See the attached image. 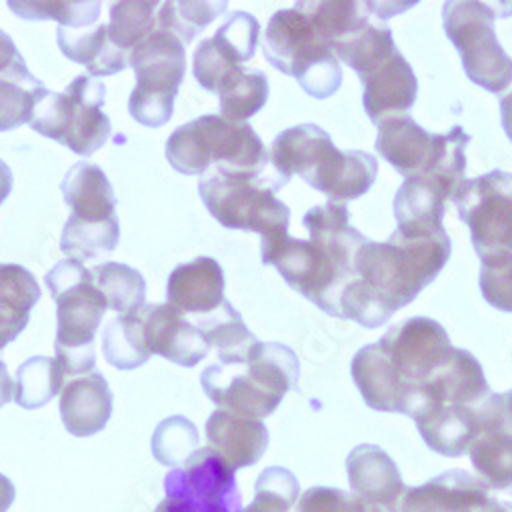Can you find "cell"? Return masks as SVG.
<instances>
[{
  "label": "cell",
  "mask_w": 512,
  "mask_h": 512,
  "mask_svg": "<svg viewBox=\"0 0 512 512\" xmlns=\"http://www.w3.org/2000/svg\"><path fill=\"white\" fill-rule=\"evenodd\" d=\"M359 78L363 84L365 113L375 125L408 115L416 103L418 80L398 48L367 66Z\"/></svg>",
  "instance_id": "16"
},
{
  "label": "cell",
  "mask_w": 512,
  "mask_h": 512,
  "mask_svg": "<svg viewBox=\"0 0 512 512\" xmlns=\"http://www.w3.org/2000/svg\"><path fill=\"white\" fill-rule=\"evenodd\" d=\"M64 371L52 357H31L19 365L15 377V404L37 410L50 404L64 390Z\"/></svg>",
  "instance_id": "33"
},
{
  "label": "cell",
  "mask_w": 512,
  "mask_h": 512,
  "mask_svg": "<svg viewBox=\"0 0 512 512\" xmlns=\"http://www.w3.org/2000/svg\"><path fill=\"white\" fill-rule=\"evenodd\" d=\"M498 406H500L504 426L512 433V390L504 392V394H498Z\"/></svg>",
  "instance_id": "48"
},
{
  "label": "cell",
  "mask_w": 512,
  "mask_h": 512,
  "mask_svg": "<svg viewBox=\"0 0 512 512\" xmlns=\"http://www.w3.org/2000/svg\"><path fill=\"white\" fill-rule=\"evenodd\" d=\"M62 197L72 209L70 216L84 222H105L117 218V197L105 170L93 162L74 164L62 185Z\"/></svg>",
  "instance_id": "24"
},
{
  "label": "cell",
  "mask_w": 512,
  "mask_h": 512,
  "mask_svg": "<svg viewBox=\"0 0 512 512\" xmlns=\"http://www.w3.org/2000/svg\"><path fill=\"white\" fill-rule=\"evenodd\" d=\"M164 500L154 512H240L236 472L211 447L164 476Z\"/></svg>",
  "instance_id": "13"
},
{
  "label": "cell",
  "mask_w": 512,
  "mask_h": 512,
  "mask_svg": "<svg viewBox=\"0 0 512 512\" xmlns=\"http://www.w3.org/2000/svg\"><path fill=\"white\" fill-rule=\"evenodd\" d=\"M449 197L431 181L406 179L394 197V218L402 236L426 238L445 234V201Z\"/></svg>",
  "instance_id": "23"
},
{
  "label": "cell",
  "mask_w": 512,
  "mask_h": 512,
  "mask_svg": "<svg viewBox=\"0 0 512 512\" xmlns=\"http://www.w3.org/2000/svg\"><path fill=\"white\" fill-rule=\"evenodd\" d=\"M205 437L209 447L234 472L259 463L269 447V429L263 420L246 418L228 410H216L207 418Z\"/></svg>",
  "instance_id": "22"
},
{
  "label": "cell",
  "mask_w": 512,
  "mask_h": 512,
  "mask_svg": "<svg viewBox=\"0 0 512 512\" xmlns=\"http://www.w3.org/2000/svg\"><path fill=\"white\" fill-rule=\"evenodd\" d=\"M13 398H15V381L11 379L7 365L0 361V408L13 402Z\"/></svg>",
  "instance_id": "45"
},
{
  "label": "cell",
  "mask_w": 512,
  "mask_h": 512,
  "mask_svg": "<svg viewBox=\"0 0 512 512\" xmlns=\"http://www.w3.org/2000/svg\"><path fill=\"white\" fill-rule=\"evenodd\" d=\"M220 97V115L246 123V119L259 113L269 101V78L261 70H248L244 66L234 68L216 91Z\"/></svg>",
  "instance_id": "28"
},
{
  "label": "cell",
  "mask_w": 512,
  "mask_h": 512,
  "mask_svg": "<svg viewBox=\"0 0 512 512\" xmlns=\"http://www.w3.org/2000/svg\"><path fill=\"white\" fill-rule=\"evenodd\" d=\"M224 291V269L211 256H197V259L175 267L166 281L168 304L189 320L220 310L228 302Z\"/></svg>",
  "instance_id": "18"
},
{
  "label": "cell",
  "mask_w": 512,
  "mask_h": 512,
  "mask_svg": "<svg viewBox=\"0 0 512 512\" xmlns=\"http://www.w3.org/2000/svg\"><path fill=\"white\" fill-rule=\"evenodd\" d=\"M300 379V359L281 343H256L240 361H218L201 373L205 396L220 410L263 420Z\"/></svg>",
  "instance_id": "5"
},
{
  "label": "cell",
  "mask_w": 512,
  "mask_h": 512,
  "mask_svg": "<svg viewBox=\"0 0 512 512\" xmlns=\"http://www.w3.org/2000/svg\"><path fill=\"white\" fill-rule=\"evenodd\" d=\"M107 87L91 74H78L62 93L48 91L35 105L31 130L89 158L113 136L105 113Z\"/></svg>",
  "instance_id": "9"
},
{
  "label": "cell",
  "mask_w": 512,
  "mask_h": 512,
  "mask_svg": "<svg viewBox=\"0 0 512 512\" xmlns=\"http://www.w3.org/2000/svg\"><path fill=\"white\" fill-rule=\"evenodd\" d=\"M58 48L74 64L87 68L93 78L113 76L130 68V56L113 44L109 25L84 29L58 27Z\"/></svg>",
  "instance_id": "25"
},
{
  "label": "cell",
  "mask_w": 512,
  "mask_h": 512,
  "mask_svg": "<svg viewBox=\"0 0 512 512\" xmlns=\"http://www.w3.org/2000/svg\"><path fill=\"white\" fill-rule=\"evenodd\" d=\"M121 238V226L117 218L105 222H84L76 216H70L64 224L60 250L66 254V259L95 261L101 256L111 254Z\"/></svg>",
  "instance_id": "32"
},
{
  "label": "cell",
  "mask_w": 512,
  "mask_h": 512,
  "mask_svg": "<svg viewBox=\"0 0 512 512\" xmlns=\"http://www.w3.org/2000/svg\"><path fill=\"white\" fill-rule=\"evenodd\" d=\"M197 191L209 216L228 230L256 232L263 242L289 234L291 211L267 181L211 173L199 181Z\"/></svg>",
  "instance_id": "10"
},
{
  "label": "cell",
  "mask_w": 512,
  "mask_h": 512,
  "mask_svg": "<svg viewBox=\"0 0 512 512\" xmlns=\"http://www.w3.org/2000/svg\"><path fill=\"white\" fill-rule=\"evenodd\" d=\"M347 476L353 494L371 504L398 512L408 486L396 461L377 445H357L347 457Z\"/></svg>",
  "instance_id": "20"
},
{
  "label": "cell",
  "mask_w": 512,
  "mask_h": 512,
  "mask_svg": "<svg viewBox=\"0 0 512 512\" xmlns=\"http://www.w3.org/2000/svg\"><path fill=\"white\" fill-rule=\"evenodd\" d=\"M400 383L410 398V418L416 410L420 390L455 353L447 330L431 318H408L392 326L379 340Z\"/></svg>",
  "instance_id": "14"
},
{
  "label": "cell",
  "mask_w": 512,
  "mask_h": 512,
  "mask_svg": "<svg viewBox=\"0 0 512 512\" xmlns=\"http://www.w3.org/2000/svg\"><path fill=\"white\" fill-rule=\"evenodd\" d=\"M140 316L144 347L150 357L160 355L170 363L191 369L209 355L211 347L203 332L168 302L144 304Z\"/></svg>",
  "instance_id": "17"
},
{
  "label": "cell",
  "mask_w": 512,
  "mask_h": 512,
  "mask_svg": "<svg viewBox=\"0 0 512 512\" xmlns=\"http://www.w3.org/2000/svg\"><path fill=\"white\" fill-rule=\"evenodd\" d=\"M295 512H388L377 504L367 502L357 494L340 488L316 486L302 494Z\"/></svg>",
  "instance_id": "42"
},
{
  "label": "cell",
  "mask_w": 512,
  "mask_h": 512,
  "mask_svg": "<svg viewBox=\"0 0 512 512\" xmlns=\"http://www.w3.org/2000/svg\"><path fill=\"white\" fill-rule=\"evenodd\" d=\"M150 447L160 465L177 469L199 449V431L185 416H168L154 429Z\"/></svg>",
  "instance_id": "35"
},
{
  "label": "cell",
  "mask_w": 512,
  "mask_h": 512,
  "mask_svg": "<svg viewBox=\"0 0 512 512\" xmlns=\"http://www.w3.org/2000/svg\"><path fill=\"white\" fill-rule=\"evenodd\" d=\"M263 54L275 70L293 76L318 101L336 95L343 87V68L332 44L295 7L277 11L271 17L265 31Z\"/></svg>",
  "instance_id": "8"
},
{
  "label": "cell",
  "mask_w": 512,
  "mask_h": 512,
  "mask_svg": "<svg viewBox=\"0 0 512 512\" xmlns=\"http://www.w3.org/2000/svg\"><path fill=\"white\" fill-rule=\"evenodd\" d=\"M498 105H500V123H502V130H504L506 138H508L510 144H512V84H510V89H508L506 93L500 95Z\"/></svg>",
  "instance_id": "44"
},
{
  "label": "cell",
  "mask_w": 512,
  "mask_h": 512,
  "mask_svg": "<svg viewBox=\"0 0 512 512\" xmlns=\"http://www.w3.org/2000/svg\"><path fill=\"white\" fill-rule=\"evenodd\" d=\"M46 287L56 302V361L70 379L95 371V336L109 310L91 269L74 259L60 261L46 273Z\"/></svg>",
  "instance_id": "7"
},
{
  "label": "cell",
  "mask_w": 512,
  "mask_h": 512,
  "mask_svg": "<svg viewBox=\"0 0 512 512\" xmlns=\"http://www.w3.org/2000/svg\"><path fill=\"white\" fill-rule=\"evenodd\" d=\"M168 164L187 177L220 173L271 183L277 191L287 181L271 164V152L248 123L222 115H201L170 134L164 148Z\"/></svg>",
  "instance_id": "3"
},
{
  "label": "cell",
  "mask_w": 512,
  "mask_h": 512,
  "mask_svg": "<svg viewBox=\"0 0 512 512\" xmlns=\"http://www.w3.org/2000/svg\"><path fill=\"white\" fill-rule=\"evenodd\" d=\"M310 240L281 236L261 244L263 265L275 267L285 283L324 314L340 316V295L357 279V250L369 240L351 224L343 203L312 207L304 216Z\"/></svg>",
  "instance_id": "2"
},
{
  "label": "cell",
  "mask_w": 512,
  "mask_h": 512,
  "mask_svg": "<svg viewBox=\"0 0 512 512\" xmlns=\"http://www.w3.org/2000/svg\"><path fill=\"white\" fill-rule=\"evenodd\" d=\"M9 9L27 21H58L60 27H93L101 15L99 3H11Z\"/></svg>",
  "instance_id": "40"
},
{
  "label": "cell",
  "mask_w": 512,
  "mask_h": 512,
  "mask_svg": "<svg viewBox=\"0 0 512 512\" xmlns=\"http://www.w3.org/2000/svg\"><path fill=\"white\" fill-rule=\"evenodd\" d=\"M46 93V84L33 76L27 66L0 74V132L31 123L35 105Z\"/></svg>",
  "instance_id": "30"
},
{
  "label": "cell",
  "mask_w": 512,
  "mask_h": 512,
  "mask_svg": "<svg viewBox=\"0 0 512 512\" xmlns=\"http://www.w3.org/2000/svg\"><path fill=\"white\" fill-rule=\"evenodd\" d=\"M93 281L105 295L109 310L127 314L146 304V279L144 275L123 263H103L91 269Z\"/></svg>",
  "instance_id": "34"
},
{
  "label": "cell",
  "mask_w": 512,
  "mask_h": 512,
  "mask_svg": "<svg viewBox=\"0 0 512 512\" xmlns=\"http://www.w3.org/2000/svg\"><path fill=\"white\" fill-rule=\"evenodd\" d=\"M490 512H512V504L502 502V500H494V506H492Z\"/></svg>",
  "instance_id": "49"
},
{
  "label": "cell",
  "mask_w": 512,
  "mask_h": 512,
  "mask_svg": "<svg viewBox=\"0 0 512 512\" xmlns=\"http://www.w3.org/2000/svg\"><path fill=\"white\" fill-rule=\"evenodd\" d=\"M191 322L203 332L209 347L218 351L220 361H240L259 343V338L246 328L240 312L230 302L213 314L193 318Z\"/></svg>",
  "instance_id": "29"
},
{
  "label": "cell",
  "mask_w": 512,
  "mask_h": 512,
  "mask_svg": "<svg viewBox=\"0 0 512 512\" xmlns=\"http://www.w3.org/2000/svg\"><path fill=\"white\" fill-rule=\"evenodd\" d=\"M377 127L375 150L404 179L431 181L449 199L457 195L467 181L465 150L472 144V136L461 125H453L447 134H431L410 115H400Z\"/></svg>",
  "instance_id": "6"
},
{
  "label": "cell",
  "mask_w": 512,
  "mask_h": 512,
  "mask_svg": "<svg viewBox=\"0 0 512 512\" xmlns=\"http://www.w3.org/2000/svg\"><path fill=\"white\" fill-rule=\"evenodd\" d=\"M480 291L492 308L512 314V252L484 256L480 269Z\"/></svg>",
  "instance_id": "41"
},
{
  "label": "cell",
  "mask_w": 512,
  "mask_h": 512,
  "mask_svg": "<svg viewBox=\"0 0 512 512\" xmlns=\"http://www.w3.org/2000/svg\"><path fill=\"white\" fill-rule=\"evenodd\" d=\"M271 164L289 183L293 175L324 193L330 203L363 197L377 179V158L363 150H338L316 123L293 125L271 144Z\"/></svg>",
  "instance_id": "4"
},
{
  "label": "cell",
  "mask_w": 512,
  "mask_h": 512,
  "mask_svg": "<svg viewBox=\"0 0 512 512\" xmlns=\"http://www.w3.org/2000/svg\"><path fill=\"white\" fill-rule=\"evenodd\" d=\"M496 13L488 3H445L443 29L455 46L465 76L476 87L502 95L512 84V58L504 52L496 37Z\"/></svg>",
  "instance_id": "11"
},
{
  "label": "cell",
  "mask_w": 512,
  "mask_h": 512,
  "mask_svg": "<svg viewBox=\"0 0 512 512\" xmlns=\"http://www.w3.org/2000/svg\"><path fill=\"white\" fill-rule=\"evenodd\" d=\"M469 457L488 490H506L512 494V433L502 418H494L482 426L469 447Z\"/></svg>",
  "instance_id": "27"
},
{
  "label": "cell",
  "mask_w": 512,
  "mask_h": 512,
  "mask_svg": "<svg viewBox=\"0 0 512 512\" xmlns=\"http://www.w3.org/2000/svg\"><path fill=\"white\" fill-rule=\"evenodd\" d=\"M494 500L480 478L449 469L431 482L408 488L398 512H490Z\"/></svg>",
  "instance_id": "19"
},
{
  "label": "cell",
  "mask_w": 512,
  "mask_h": 512,
  "mask_svg": "<svg viewBox=\"0 0 512 512\" xmlns=\"http://www.w3.org/2000/svg\"><path fill=\"white\" fill-rule=\"evenodd\" d=\"M136 87L130 97V115L144 127H162L175 111V101L187 70V52L177 37L156 27L130 52Z\"/></svg>",
  "instance_id": "12"
},
{
  "label": "cell",
  "mask_w": 512,
  "mask_h": 512,
  "mask_svg": "<svg viewBox=\"0 0 512 512\" xmlns=\"http://www.w3.org/2000/svg\"><path fill=\"white\" fill-rule=\"evenodd\" d=\"M113 414V392L101 371L70 379L60 394L64 429L78 439L101 433Z\"/></svg>",
  "instance_id": "21"
},
{
  "label": "cell",
  "mask_w": 512,
  "mask_h": 512,
  "mask_svg": "<svg viewBox=\"0 0 512 512\" xmlns=\"http://www.w3.org/2000/svg\"><path fill=\"white\" fill-rule=\"evenodd\" d=\"M15 496H17L15 484L5 474H0V512H7L13 506Z\"/></svg>",
  "instance_id": "46"
},
{
  "label": "cell",
  "mask_w": 512,
  "mask_h": 512,
  "mask_svg": "<svg viewBox=\"0 0 512 512\" xmlns=\"http://www.w3.org/2000/svg\"><path fill=\"white\" fill-rule=\"evenodd\" d=\"M11 191H13V170L5 160H0V205L9 199Z\"/></svg>",
  "instance_id": "47"
},
{
  "label": "cell",
  "mask_w": 512,
  "mask_h": 512,
  "mask_svg": "<svg viewBox=\"0 0 512 512\" xmlns=\"http://www.w3.org/2000/svg\"><path fill=\"white\" fill-rule=\"evenodd\" d=\"M300 482L287 467H267L254 484V500L240 512H289L302 496Z\"/></svg>",
  "instance_id": "38"
},
{
  "label": "cell",
  "mask_w": 512,
  "mask_h": 512,
  "mask_svg": "<svg viewBox=\"0 0 512 512\" xmlns=\"http://www.w3.org/2000/svg\"><path fill=\"white\" fill-rule=\"evenodd\" d=\"M103 355L119 371H134L148 363L150 353L144 347L140 308L117 314L107 322L103 328Z\"/></svg>",
  "instance_id": "31"
},
{
  "label": "cell",
  "mask_w": 512,
  "mask_h": 512,
  "mask_svg": "<svg viewBox=\"0 0 512 512\" xmlns=\"http://www.w3.org/2000/svg\"><path fill=\"white\" fill-rule=\"evenodd\" d=\"M226 11L228 3H160L156 25L177 37L187 48L209 23Z\"/></svg>",
  "instance_id": "36"
},
{
  "label": "cell",
  "mask_w": 512,
  "mask_h": 512,
  "mask_svg": "<svg viewBox=\"0 0 512 512\" xmlns=\"http://www.w3.org/2000/svg\"><path fill=\"white\" fill-rule=\"evenodd\" d=\"M222 54L238 64H246L254 58L261 39V23L248 13H234L218 27L216 35L211 37Z\"/></svg>",
  "instance_id": "39"
},
{
  "label": "cell",
  "mask_w": 512,
  "mask_h": 512,
  "mask_svg": "<svg viewBox=\"0 0 512 512\" xmlns=\"http://www.w3.org/2000/svg\"><path fill=\"white\" fill-rule=\"evenodd\" d=\"M160 3H113L109 35L127 56L156 31Z\"/></svg>",
  "instance_id": "37"
},
{
  "label": "cell",
  "mask_w": 512,
  "mask_h": 512,
  "mask_svg": "<svg viewBox=\"0 0 512 512\" xmlns=\"http://www.w3.org/2000/svg\"><path fill=\"white\" fill-rule=\"evenodd\" d=\"M449 234L412 238L394 232L386 242L367 240L357 250V279L340 295V316L369 330L386 326L447 267Z\"/></svg>",
  "instance_id": "1"
},
{
  "label": "cell",
  "mask_w": 512,
  "mask_h": 512,
  "mask_svg": "<svg viewBox=\"0 0 512 512\" xmlns=\"http://www.w3.org/2000/svg\"><path fill=\"white\" fill-rule=\"evenodd\" d=\"M41 300V289L31 271L0 263V351L27 328L31 310Z\"/></svg>",
  "instance_id": "26"
},
{
  "label": "cell",
  "mask_w": 512,
  "mask_h": 512,
  "mask_svg": "<svg viewBox=\"0 0 512 512\" xmlns=\"http://www.w3.org/2000/svg\"><path fill=\"white\" fill-rule=\"evenodd\" d=\"M459 220L472 234L480 259L496 252H512V175L492 170L465 181L453 197Z\"/></svg>",
  "instance_id": "15"
},
{
  "label": "cell",
  "mask_w": 512,
  "mask_h": 512,
  "mask_svg": "<svg viewBox=\"0 0 512 512\" xmlns=\"http://www.w3.org/2000/svg\"><path fill=\"white\" fill-rule=\"evenodd\" d=\"M21 66H27L25 58L19 54L11 35L0 29V74L11 72Z\"/></svg>",
  "instance_id": "43"
}]
</instances>
